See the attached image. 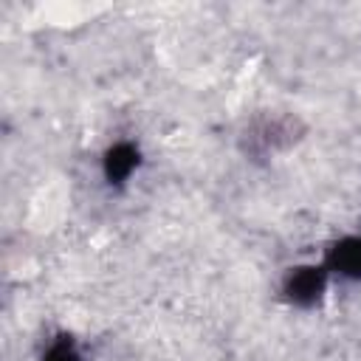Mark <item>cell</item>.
Returning <instances> with one entry per match:
<instances>
[{
    "label": "cell",
    "mask_w": 361,
    "mask_h": 361,
    "mask_svg": "<svg viewBox=\"0 0 361 361\" xmlns=\"http://www.w3.org/2000/svg\"><path fill=\"white\" fill-rule=\"evenodd\" d=\"M322 290H324V271L322 268H296L285 285V293L299 305H313Z\"/></svg>",
    "instance_id": "1"
},
{
    "label": "cell",
    "mask_w": 361,
    "mask_h": 361,
    "mask_svg": "<svg viewBox=\"0 0 361 361\" xmlns=\"http://www.w3.org/2000/svg\"><path fill=\"white\" fill-rule=\"evenodd\" d=\"M135 166H138V149L130 144H116L104 158V175L110 178V183L127 180Z\"/></svg>",
    "instance_id": "2"
},
{
    "label": "cell",
    "mask_w": 361,
    "mask_h": 361,
    "mask_svg": "<svg viewBox=\"0 0 361 361\" xmlns=\"http://www.w3.org/2000/svg\"><path fill=\"white\" fill-rule=\"evenodd\" d=\"M330 265L344 276L361 279V237L341 240L330 254Z\"/></svg>",
    "instance_id": "3"
},
{
    "label": "cell",
    "mask_w": 361,
    "mask_h": 361,
    "mask_svg": "<svg viewBox=\"0 0 361 361\" xmlns=\"http://www.w3.org/2000/svg\"><path fill=\"white\" fill-rule=\"evenodd\" d=\"M42 361H82V358H79V353H76V347H73L71 338H59V341H54L48 347V353L42 355Z\"/></svg>",
    "instance_id": "4"
}]
</instances>
